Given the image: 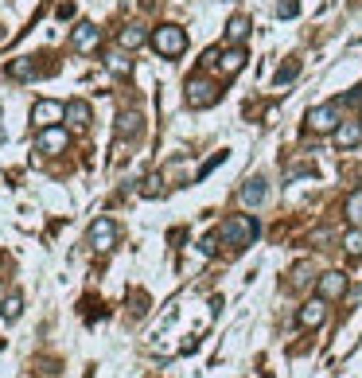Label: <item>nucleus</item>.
Masks as SVG:
<instances>
[{"label": "nucleus", "instance_id": "1", "mask_svg": "<svg viewBox=\"0 0 362 378\" xmlns=\"http://www.w3.org/2000/svg\"><path fill=\"white\" fill-rule=\"evenodd\" d=\"M253 238H257V219L253 215H234L218 226V242L230 246V250H245Z\"/></svg>", "mask_w": 362, "mask_h": 378}, {"label": "nucleus", "instance_id": "2", "mask_svg": "<svg viewBox=\"0 0 362 378\" xmlns=\"http://www.w3.org/2000/svg\"><path fill=\"white\" fill-rule=\"evenodd\" d=\"M343 110H347V105L339 102V98H335V102H324V105H312L308 110V129L312 133H335V129L343 125Z\"/></svg>", "mask_w": 362, "mask_h": 378}, {"label": "nucleus", "instance_id": "3", "mask_svg": "<svg viewBox=\"0 0 362 378\" xmlns=\"http://www.w3.org/2000/svg\"><path fill=\"white\" fill-rule=\"evenodd\" d=\"M152 47L164 55V59H179V55L187 51V31L179 28V23H164V28H156Z\"/></svg>", "mask_w": 362, "mask_h": 378}, {"label": "nucleus", "instance_id": "4", "mask_svg": "<svg viewBox=\"0 0 362 378\" xmlns=\"http://www.w3.org/2000/svg\"><path fill=\"white\" fill-rule=\"evenodd\" d=\"M218 98H222L218 82H211L203 75H195L191 82H187V105H191V110H207V105H215Z\"/></svg>", "mask_w": 362, "mask_h": 378}, {"label": "nucleus", "instance_id": "5", "mask_svg": "<svg viewBox=\"0 0 362 378\" xmlns=\"http://www.w3.org/2000/svg\"><path fill=\"white\" fill-rule=\"evenodd\" d=\"M86 242H90V250L110 253L113 246H117V223H113V219H94V226H90Z\"/></svg>", "mask_w": 362, "mask_h": 378}, {"label": "nucleus", "instance_id": "6", "mask_svg": "<svg viewBox=\"0 0 362 378\" xmlns=\"http://www.w3.org/2000/svg\"><path fill=\"white\" fill-rule=\"evenodd\" d=\"M31 121H36L39 129L55 125V121H67V105H59V102H47V98H39V102L31 105Z\"/></svg>", "mask_w": 362, "mask_h": 378}, {"label": "nucleus", "instance_id": "7", "mask_svg": "<svg viewBox=\"0 0 362 378\" xmlns=\"http://www.w3.org/2000/svg\"><path fill=\"white\" fill-rule=\"evenodd\" d=\"M70 47L78 55H94L97 47H102V31H97L94 23H78V28H74V36H70Z\"/></svg>", "mask_w": 362, "mask_h": 378}, {"label": "nucleus", "instance_id": "8", "mask_svg": "<svg viewBox=\"0 0 362 378\" xmlns=\"http://www.w3.org/2000/svg\"><path fill=\"white\" fill-rule=\"evenodd\" d=\"M67 129H55V125H47V129H39V137H36V149L43 152V156H55V152H63L67 149Z\"/></svg>", "mask_w": 362, "mask_h": 378}, {"label": "nucleus", "instance_id": "9", "mask_svg": "<svg viewBox=\"0 0 362 378\" xmlns=\"http://www.w3.org/2000/svg\"><path fill=\"white\" fill-rule=\"evenodd\" d=\"M324 320H327V300L324 297H312L300 312H296V324L300 327H319Z\"/></svg>", "mask_w": 362, "mask_h": 378}, {"label": "nucleus", "instance_id": "10", "mask_svg": "<svg viewBox=\"0 0 362 378\" xmlns=\"http://www.w3.org/2000/svg\"><path fill=\"white\" fill-rule=\"evenodd\" d=\"M316 289L324 300H339V297H347V277H343L339 269H331V273H324L316 281Z\"/></svg>", "mask_w": 362, "mask_h": 378}, {"label": "nucleus", "instance_id": "11", "mask_svg": "<svg viewBox=\"0 0 362 378\" xmlns=\"http://www.w3.org/2000/svg\"><path fill=\"white\" fill-rule=\"evenodd\" d=\"M245 59H250V55H245V47H226V51L218 55V67H222V75H226V78H234L238 70L245 67Z\"/></svg>", "mask_w": 362, "mask_h": 378}, {"label": "nucleus", "instance_id": "12", "mask_svg": "<svg viewBox=\"0 0 362 378\" xmlns=\"http://www.w3.org/2000/svg\"><path fill=\"white\" fill-rule=\"evenodd\" d=\"M250 16H230V23H226V43L230 47H242L245 39H250Z\"/></svg>", "mask_w": 362, "mask_h": 378}, {"label": "nucleus", "instance_id": "13", "mask_svg": "<svg viewBox=\"0 0 362 378\" xmlns=\"http://www.w3.org/2000/svg\"><path fill=\"white\" fill-rule=\"evenodd\" d=\"M265 195H269L265 176H253V179H245V187H242V203H245V207H261V203H265Z\"/></svg>", "mask_w": 362, "mask_h": 378}, {"label": "nucleus", "instance_id": "14", "mask_svg": "<svg viewBox=\"0 0 362 378\" xmlns=\"http://www.w3.org/2000/svg\"><path fill=\"white\" fill-rule=\"evenodd\" d=\"M335 145H339L343 152L355 149V145H362V125H358V121H343V125L335 129Z\"/></svg>", "mask_w": 362, "mask_h": 378}, {"label": "nucleus", "instance_id": "15", "mask_svg": "<svg viewBox=\"0 0 362 378\" xmlns=\"http://www.w3.org/2000/svg\"><path fill=\"white\" fill-rule=\"evenodd\" d=\"M105 70H110V75H117V78H125L129 70H133V59H129L125 47H117V51L105 55Z\"/></svg>", "mask_w": 362, "mask_h": 378}, {"label": "nucleus", "instance_id": "16", "mask_svg": "<svg viewBox=\"0 0 362 378\" xmlns=\"http://www.w3.org/2000/svg\"><path fill=\"white\" fill-rule=\"evenodd\" d=\"M148 39V31H144V23H129V28H121V36H117V43L125 47V51H137Z\"/></svg>", "mask_w": 362, "mask_h": 378}, {"label": "nucleus", "instance_id": "17", "mask_svg": "<svg viewBox=\"0 0 362 378\" xmlns=\"http://www.w3.org/2000/svg\"><path fill=\"white\" fill-rule=\"evenodd\" d=\"M67 125L70 129H86L90 125V105L86 102H78V98L67 102Z\"/></svg>", "mask_w": 362, "mask_h": 378}, {"label": "nucleus", "instance_id": "18", "mask_svg": "<svg viewBox=\"0 0 362 378\" xmlns=\"http://www.w3.org/2000/svg\"><path fill=\"white\" fill-rule=\"evenodd\" d=\"M312 277H316V269H312V261H300V266L292 269V281H289V289L292 293H304L312 285Z\"/></svg>", "mask_w": 362, "mask_h": 378}, {"label": "nucleus", "instance_id": "19", "mask_svg": "<svg viewBox=\"0 0 362 378\" xmlns=\"http://www.w3.org/2000/svg\"><path fill=\"white\" fill-rule=\"evenodd\" d=\"M117 133L121 137H137V133H141V113H133V110L121 113V117H117Z\"/></svg>", "mask_w": 362, "mask_h": 378}, {"label": "nucleus", "instance_id": "20", "mask_svg": "<svg viewBox=\"0 0 362 378\" xmlns=\"http://www.w3.org/2000/svg\"><path fill=\"white\" fill-rule=\"evenodd\" d=\"M39 70H36V63L31 59H12L8 63V78H36Z\"/></svg>", "mask_w": 362, "mask_h": 378}, {"label": "nucleus", "instance_id": "21", "mask_svg": "<svg viewBox=\"0 0 362 378\" xmlns=\"http://www.w3.org/2000/svg\"><path fill=\"white\" fill-rule=\"evenodd\" d=\"M343 250H347L351 258H362V226H351L347 234H343Z\"/></svg>", "mask_w": 362, "mask_h": 378}, {"label": "nucleus", "instance_id": "22", "mask_svg": "<svg viewBox=\"0 0 362 378\" xmlns=\"http://www.w3.org/2000/svg\"><path fill=\"white\" fill-rule=\"evenodd\" d=\"M347 219H351V226H362V187H358V191H351V199H347Z\"/></svg>", "mask_w": 362, "mask_h": 378}, {"label": "nucleus", "instance_id": "23", "mask_svg": "<svg viewBox=\"0 0 362 378\" xmlns=\"http://www.w3.org/2000/svg\"><path fill=\"white\" fill-rule=\"evenodd\" d=\"M0 312H4V320H20V312H23V297H20V293H12V297L4 300V308H0Z\"/></svg>", "mask_w": 362, "mask_h": 378}, {"label": "nucleus", "instance_id": "24", "mask_svg": "<svg viewBox=\"0 0 362 378\" xmlns=\"http://www.w3.org/2000/svg\"><path fill=\"white\" fill-rule=\"evenodd\" d=\"M296 70H300V63H284V67L277 70V86H289V82L296 78Z\"/></svg>", "mask_w": 362, "mask_h": 378}, {"label": "nucleus", "instance_id": "25", "mask_svg": "<svg viewBox=\"0 0 362 378\" xmlns=\"http://www.w3.org/2000/svg\"><path fill=\"white\" fill-rule=\"evenodd\" d=\"M339 102H343V105H351V110H358V105H362V86H355L347 98H339Z\"/></svg>", "mask_w": 362, "mask_h": 378}, {"label": "nucleus", "instance_id": "26", "mask_svg": "<svg viewBox=\"0 0 362 378\" xmlns=\"http://www.w3.org/2000/svg\"><path fill=\"white\" fill-rule=\"evenodd\" d=\"M222 160H226V152H215V156H211V160H207V164H203V168H199V179H203V176H207V172H211V168H218V164H222Z\"/></svg>", "mask_w": 362, "mask_h": 378}, {"label": "nucleus", "instance_id": "27", "mask_svg": "<svg viewBox=\"0 0 362 378\" xmlns=\"http://www.w3.org/2000/svg\"><path fill=\"white\" fill-rule=\"evenodd\" d=\"M144 195H160V176H148L144 179Z\"/></svg>", "mask_w": 362, "mask_h": 378}, {"label": "nucleus", "instance_id": "28", "mask_svg": "<svg viewBox=\"0 0 362 378\" xmlns=\"http://www.w3.org/2000/svg\"><path fill=\"white\" fill-rule=\"evenodd\" d=\"M277 12H281V16H296V12H300V4H296V0H281Z\"/></svg>", "mask_w": 362, "mask_h": 378}, {"label": "nucleus", "instance_id": "29", "mask_svg": "<svg viewBox=\"0 0 362 378\" xmlns=\"http://www.w3.org/2000/svg\"><path fill=\"white\" fill-rule=\"evenodd\" d=\"M347 304H351V308H358V304H362V285H355V289L347 293Z\"/></svg>", "mask_w": 362, "mask_h": 378}, {"label": "nucleus", "instance_id": "30", "mask_svg": "<svg viewBox=\"0 0 362 378\" xmlns=\"http://www.w3.org/2000/svg\"><path fill=\"white\" fill-rule=\"evenodd\" d=\"M74 16V4H59V20H70Z\"/></svg>", "mask_w": 362, "mask_h": 378}]
</instances>
